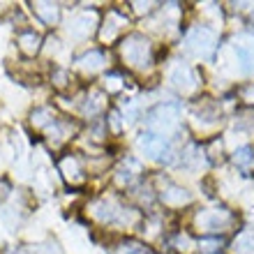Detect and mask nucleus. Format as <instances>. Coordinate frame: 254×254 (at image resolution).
<instances>
[{
	"instance_id": "f257e3e1",
	"label": "nucleus",
	"mask_w": 254,
	"mask_h": 254,
	"mask_svg": "<svg viewBox=\"0 0 254 254\" xmlns=\"http://www.w3.org/2000/svg\"><path fill=\"white\" fill-rule=\"evenodd\" d=\"M141 148H143L150 157H155V160H164L169 155L167 141L160 139V136H155V134H146V136L141 139Z\"/></svg>"
},
{
	"instance_id": "f03ea898",
	"label": "nucleus",
	"mask_w": 254,
	"mask_h": 254,
	"mask_svg": "<svg viewBox=\"0 0 254 254\" xmlns=\"http://www.w3.org/2000/svg\"><path fill=\"white\" fill-rule=\"evenodd\" d=\"M250 153H252L250 148H243L241 153H236V162H243V164H248V162H250Z\"/></svg>"
}]
</instances>
